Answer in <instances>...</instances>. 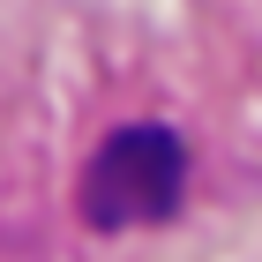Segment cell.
<instances>
[{"label": "cell", "instance_id": "1", "mask_svg": "<svg viewBox=\"0 0 262 262\" xmlns=\"http://www.w3.org/2000/svg\"><path fill=\"white\" fill-rule=\"evenodd\" d=\"M187 187V150L172 127H120V135L98 142V158L82 172V217L98 232H120V225H158L180 210Z\"/></svg>", "mask_w": 262, "mask_h": 262}]
</instances>
